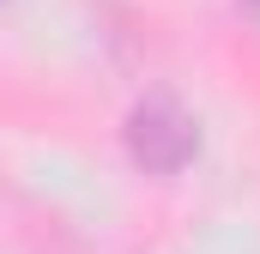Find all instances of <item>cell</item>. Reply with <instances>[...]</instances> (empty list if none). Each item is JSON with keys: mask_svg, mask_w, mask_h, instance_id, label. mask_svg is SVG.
Masks as SVG:
<instances>
[{"mask_svg": "<svg viewBox=\"0 0 260 254\" xmlns=\"http://www.w3.org/2000/svg\"><path fill=\"white\" fill-rule=\"evenodd\" d=\"M127 145H133V157H139L145 170L176 176V170L194 157L200 133H194V115H188L176 97H145V103L133 109V121H127Z\"/></svg>", "mask_w": 260, "mask_h": 254, "instance_id": "cell-1", "label": "cell"}]
</instances>
